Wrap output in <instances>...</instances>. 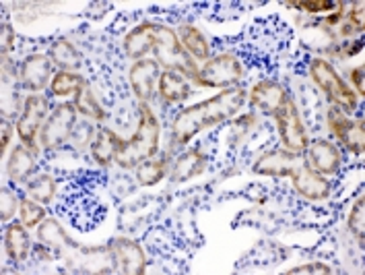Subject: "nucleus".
Instances as JSON below:
<instances>
[{
	"mask_svg": "<svg viewBox=\"0 0 365 275\" xmlns=\"http://www.w3.org/2000/svg\"><path fill=\"white\" fill-rule=\"evenodd\" d=\"M124 141L115 135L114 131H108V129H101L96 135V141L91 145V154L96 157V161L99 166H110L118 156V151L122 149Z\"/></svg>",
	"mask_w": 365,
	"mask_h": 275,
	"instance_id": "nucleus-16",
	"label": "nucleus"
},
{
	"mask_svg": "<svg viewBox=\"0 0 365 275\" xmlns=\"http://www.w3.org/2000/svg\"><path fill=\"white\" fill-rule=\"evenodd\" d=\"M349 230L364 244L365 230V196H359L353 205V211L349 214Z\"/></svg>",
	"mask_w": 365,
	"mask_h": 275,
	"instance_id": "nucleus-30",
	"label": "nucleus"
},
{
	"mask_svg": "<svg viewBox=\"0 0 365 275\" xmlns=\"http://www.w3.org/2000/svg\"><path fill=\"white\" fill-rule=\"evenodd\" d=\"M50 56H52V62H56L58 66L62 71H77L81 66V54L75 50V46L68 41V39H56L50 48Z\"/></svg>",
	"mask_w": 365,
	"mask_h": 275,
	"instance_id": "nucleus-22",
	"label": "nucleus"
},
{
	"mask_svg": "<svg viewBox=\"0 0 365 275\" xmlns=\"http://www.w3.org/2000/svg\"><path fill=\"white\" fill-rule=\"evenodd\" d=\"M244 75L242 66L233 54H221L211 59L200 71L196 83L202 87H227L237 83Z\"/></svg>",
	"mask_w": 365,
	"mask_h": 275,
	"instance_id": "nucleus-7",
	"label": "nucleus"
},
{
	"mask_svg": "<svg viewBox=\"0 0 365 275\" xmlns=\"http://www.w3.org/2000/svg\"><path fill=\"white\" fill-rule=\"evenodd\" d=\"M289 176L293 178L295 191L302 196L309 199V201H324L332 193V184L322 174L312 170L308 161H304V159L297 161V166L291 170Z\"/></svg>",
	"mask_w": 365,
	"mask_h": 275,
	"instance_id": "nucleus-9",
	"label": "nucleus"
},
{
	"mask_svg": "<svg viewBox=\"0 0 365 275\" xmlns=\"http://www.w3.org/2000/svg\"><path fill=\"white\" fill-rule=\"evenodd\" d=\"M159 77V64L155 60H138L130 69V85L140 101L153 98L155 79Z\"/></svg>",
	"mask_w": 365,
	"mask_h": 275,
	"instance_id": "nucleus-12",
	"label": "nucleus"
},
{
	"mask_svg": "<svg viewBox=\"0 0 365 275\" xmlns=\"http://www.w3.org/2000/svg\"><path fill=\"white\" fill-rule=\"evenodd\" d=\"M159 94L165 104H180L188 98L190 87H188L186 79L178 75V71H165L159 79Z\"/></svg>",
	"mask_w": 365,
	"mask_h": 275,
	"instance_id": "nucleus-17",
	"label": "nucleus"
},
{
	"mask_svg": "<svg viewBox=\"0 0 365 275\" xmlns=\"http://www.w3.org/2000/svg\"><path fill=\"white\" fill-rule=\"evenodd\" d=\"M309 71H312V79L316 81V85L332 101H336L339 106H343L349 112H353L357 108V96L349 89L345 81L339 77V73L334 71V66L330 62L322 59H314Z\"/></svg>",
	"mask_w": 365,
	"mask_h": 275,
	"instance_id": "nucleus-4",
	"label": "nucleus"
},
{
	"mask_svg": "<svg viewBox=\"0 0 365 275\" xmlns=\"http://www.w3.org/2000/svg\"><path fill=\"white\" fill-rule=\"evenodd\" d=\"M29 236L25 232V228L19 224H11L6 228V236H4V249H6V255L11 256V261H25L29 255Z\"/></svg>",
	"mask_w": 365,
	"mask_h": 275,
	"instance_id": "nucleus-19",
	"label": "nucleus"
},
{
	"mask_svg": "<svg viewBox=\"0 0 365 275\" xmlns=\"http://www.w3.org/2000/svg\"><path fill=\"white\" fill-rule=\"evenodd\" d=\"M21 85L34 94L41 91L52 77V60L43 54H34L21 62Z\"/></svg>",
	"mask_w": 365,
	"mask_h": 275,
	"instance_id": "nucleus-11",
	"label": "nucleus"
},
{
	"mask_svg": "<svg viewBox=\"0 0 365 275\" xmlns=\"http://www.w3.org/2000/svg\"><path fill=\"white\" fill-rule=\"evenodd\" d=\"M306 274H320L328 275L332 274V269L328 265H322V263H309V265H302V267H295L287 271V275H306Z\"/></svg>",
	"mask_w": 365,
	"mask_h": 275,
	"instance_id": "nucleus-34",
	"label": "nucleus"
},
{
	"mask_svg": "<svg viewBox=\"0 0 365 275\" xmlns=\"http://www.w3.org/2000/svg\"><path fill=\"white\" fill-rule=\"evenodd\" d=\"M36 170V157H34V151H27L25 147H15L13 154L9 157V164H6V172H9V178L13 182H25L27 178L34 174Z\"/></svg>",
	"mask_w": 365,
	"mask_h": 275,
	"instance_id": "nucleus-18",
	"label": "nucleus"
},
{
	"mask_svg": "<svg viewBox=\"0 0 365 275\" xmlns=\"http://www.w3.org/2000/svg\"><path fill=\"white\" fill-rule=\"evenodd\" d=\"M124 50L130 59H140L147 52L155 50L157 60L168 66L170 71L184 73L194 81L198 79V69L194 60L186 54L182 41L161 23H143L136 29H133L124 39Z\"/></svg>",
	"mask_w": 365,
	"mask_h": 275,
	"instance_id": "nucleus-1",
	"label": "nucleus"
},
{
	"mask_svg": "<svg viewBox=\"0 0 365 275\" xmlns=\"http://www.w3.org/2000/svg\"><path fill=\"white\" fill-rule=\"evenodd\" d=\"M205 161H207V157L200 154V149H190L173 166L172 178L175 182H186L190 178L198 176L205 170Z\"/></svg>",
	"mask_w": 365,
	"mask_h": 275,
	"instance_id": "nucleus-20",
	"label": "nucleus"
},
{
	"mask_svg": "<svg viewBox=\"0 0 365 275\" xmlns=\"http://www.w3.org/2000/svg\"><path fill=\"white\" fill-rule=\"evenodd\" d=\"M285 99H287L285 89L277 83H270V81L258 83L250 94L252 106H256L258 110H262L267 114H274Z\"/></svg>",
	"mask_w": 365,
	"mask_h": 275,
	"instance_id": "nucleus-15",
	"label": "nucleus"
},
{
	"mask_svg": "<svg viewBox=\"0 0 365 275\" xmlns=\"http://www.w3.org/2000/svg\"><path fill=\"white\" fill-rule=\"evenodd\" d=\"M54 193H56V182L50 174H39V176L31 178L27 182V195H29V199L38 201V203L48 205L52 201Z\"/></svg>",
	"mask_w": 365,
	"mask_h": 275,
	"instance_id": "nucleus-24",
	"label": "nucleus"
},
{
	"mask_svg": "<svg viewBox=\"0 0 365 275\" xmlns=\"http://www.w3.org/2000/svg\"><path fill=\"white\" fill-rule=\"evenodd\" d=\"M38 240L41 244L50 246L52 251H64L68 246H75V242L68 240V236L62 230V226L58 224L56 219H46V221L39 224Z\"/></svg>",
	"mask_w": 365,
	"mask_h": 275,
	"instance_id": "nucleus-21",
	"label": "nucleus"
},
{
	"mask_svg": "<svg viewBox=\"0 0 365 275\" xmlns=\"http://www.w3.org/2000/svg\"><path fill=\"white\" fill-rule=\"evenodd\" d=\"M274 118H277V126H279L283 147L289 154H302L308 147V135H306L302 116L297 112V106L287 98L274 112Z\"/></svg>",
	"mask_w": 365,
	"mask_h": 275,
	"instance_id": "nucleus-5",
	"label": "nucleus"
},
{
	"mask_svg": "<svg viewBox=\"0 0 365 275\" xmlns=\"http://www.w3.org/2000/svg\"><path fill=\"white\" fill-rule=\"evenodd\" d=\"M180 36H182V44L192 52V56L200 60H207L209 59V44H207V39L205 36L192 27V25H182V29H180Z\"/></svg>",
	"mask_w": 365,
	"mask_h": 275,
	"instance_id": "nucleus-25",
	"label": "nucleus"
},
{
	"mask_svg": "<svg viewBox=\"0 0 365 275\" xmlns=\"http://www.w3.org/2000/svg\"><path fill=\"white\" fill-rule=\"evenodd\" d=\"M308 159L312 164V170H316L318 174H336L339 164H341V154L328 141H314L308 149Z\"/></svg>",
	"mask_w": 365,
	"mask_h": 275,
	"instance_id": "nucleus-13",
	"label": "nucleus"
},
{
	"mask_svg": "<svg viewBox=\"0 0 365 275\" xmlns=\"http://www.w3.org/2000/svg\"><path fill=\"white\" fill-rule=\"evenodd\" d=\"M4 38H2V52H9L13 48V39H15V34L11 29V25H4Z\"/></svg>",
	"mask_w": 365,
	"mask_h": 275,
	"instance_id": "nucleus-35",
	"label": "nucleus"
},
{
	"mask_svg": "<svg viewBox=\"0 0 365 275\" xmlns=\"http://www.w3.org/2000/svg\"><path fill=\"white\" fill-rule=\"evenodd\" d=\"M297 161H299L297 154L270 151V154L262 156L254 164V172L256 174H264V176H289L291 170L297 166Z\"/></svg>",
	"mask_w": 365,
	"mask_h": 275,
	"instance_id": "nucleus-14",
	"label": "nucleus"
},
{
	"mask_svg": "<svg viewBox=\"0 0 365 275\" xmlns=\"http://www.w3.org/2000/svg\"><path fill=\"white\" fill-rule=\"evenodd\" d=\"M349 122H351V120L345 116V112H341V108L332 106V108L328 110V129H330V133L336 139H343Z\"/></svg>",
	"mask_w": 365,
	"mask_h": 275,
	"instance_id": "nucleus-31",
	"label": "nucleus"
},
{
	"mask_svg": "<svg viewBox=\"0 0 365 275\" xmlns=\"http://www.w3.org/2000/svg\"><path fill=\"white\" fill-rule=\"evenodd\" d=\"M77 122V108L75 104H58V108L48 118V122L41 129V147L43 149H56L66 139L71 137V131Z\"/></svg>",
	"mask_w": 365,
	"mask_h": 275,
	"instance_id": "nucleus-6",
	"label": "nucleus"
},
{
	"mask_svg": "<svg viewBox=\"0 0 365 275\" xmlns=\"http://www.w3.org/2000/svg\"><path fill=\"white\" fill-rule=\"evenodd\" d=\"M353 83H355V89H357L359 94H365V87H364V69H361V66L353 71Z\"/></svg>",
	"mask_w": 365,
	"mask_h": 275,
	"instance_id": "nucleus-37",
	"label": "nucleus"
},
{
	"mask_svg": "<svg viewBox=\"0 0 365 275\" xmlns=\"http://www.w3.org/2000/svg\"><path fill=\"white\" fill-rule=\"evenodd\" d=\"M85 85V79L71 73V71H62L56 73V77L52 79V94L54 96H68V94H77L78 89Z\"/></svg>",
	"mask_w": 365,
	"mask_h": 275,
	"instance_id": "nucleus-27",
	"label": "nucleus"
},
{
	"mask_svg": "<svg viewBox=\"0 0 365 275\" xmlns=\"http://www.w3.org/2000/svg\"><path fill=\"white\" fill-rule=\"evenodd\" d=\"M75 108H77L78 112L83 114V116L87 118H93V120H103V110H101V106L97 104V99L93 98V94H91V89H89V85L85 83L81 89L77 91V98H75Z\"/></svg>",
	"mask_w": 365,
	"mask_h": 275,
	"instance_id": "nucleus-26",
	"label": "nucleus"
},
{
	"mask_svg": "<svg viewBox=\"0 0 365 275\" xmlns=\"http://www.w3.org/2000/svg\"><path fill=\"white\" fill-rule=\"evenodd\" d=\"M48 112V99L41 98L38 94H31L29 98L25 99V108L21 114L19 122H17V133L19 139L23 141V145H27L34 154L38 151L36 147V135H38L39 126L46 118Z\"/></svg>",
	"mask_w": 365,
	"mask_h": 275,
	"instance_id": "nucleus-8",
	"label": "nucleus"
},
{
	"mask_svg": "<svg viewBox=\"0 0 365 275\" xmlns=\"http://www.w3.org/2000/svg\"><path fill=\"white\" fill-rule=\"evenodd\" d=\"M291 6L295 9H302V11H308V13H322V11H332L336 4L330 2V0H308V2H289Z\"/></svg>",
	"mask_w": 365,
	"mask_h": 275,
	"instance_id": "nucleus-33",
	"label": "nucleus"
},
{
	"mask_svg": "<svg viewBox=\"0 0 365 275\" xmlns=\"http://www.w3.org/2000/svg\"><path fill=\"white\" fill-rule=\"evenodd\" d=\"M246 91L235 87V89H225L215 98L198 101L194 106L184 108L175 120H173V139L175 143L184 145L188 143L194 135H198L200 131H207L215 124L225 122L227 118L235 116L240 112V108L244 106Z\"/></svg>",
	"mask_w": 365,
	"mask_h": 275,
	"instance_id": "nucleus-2",
	"label": "nucleus"
},
{
	"mask_svg": "<svg viewBox=\"0 0 365 275\" xmlns=\"http://www.w3.org/2000/svg\"><path fill=\"white\" fill-rule=\"evenodd\" d=\"M157 147H159V122L155 118L151 106H147V101H143L138 131L130 141H124L122 149L115 156V161L122 168H135L138 164L151 159L157 154Z\"/></svg>",
	"mask_w": 365,
	"mask_h": 275,
	"instance_id": "nucleus-3",
	"label": "nucleus"
},
{
	"mask_svg": "<svg viewBox=\"0 0 365 275\" xmlns=\"http://www.w3.org/2000/svg\"><path fill=\"white\" fill-rule=\"evenodd\" d=\"M168 172V157H159V159H147L143 164H138L136 168V180L143 186H153L159 180H163Z\"/></svg>",
	"mask_w": 365,
	"mask_h": 275,
	"instance_id": "nucleus-23",
	"label": "nucleus"
},
{
	"mask_svg": "<svg viewBox=\"0 0 365 275\" xmlns=\"http://www.w3.org/2000/svg\"><path fill=\"white\" fill-rule=\"evenodd\" d=\"M341 141L345 143L346 147H349L355 156H361V151H364L365 147L364 120H351Z\"/></svg>",
	"mask_w": 365,
	"mask_h": 275,
	"instance_id": "nucleus-28",
	"label": "nucleus"
},
{
	"mask_svg": "<svg viewBox=\"0 0 365 275\" xmlns=\"http://www.w3.org/2000/svg\"><path fill=\"white\" fill-rule=\"evenodd\" d=\"M112 261L118 274L140 275L145 274V255L143 249L130 238H115L112 244Z\"/></svg>",
	"mask_w": 365,
	"mask_h": 275,
	"instance_id": "nucleus-10",
	"label": "nucleus"
},
{
	"mask_svg": "<svg viewBox=\"0 0 365 275\" xmlns=\"http://www.w3.org/2000/svg\"><path fill=\"white\" fill-rule=\"evenodd\" d=\"M11 141V124L9 122H2V133H0V154H4L6 145Z\"/></svg>",
	"mask_w": 365,
	"mask_h": 275,
	"instance_id": "nucleus-36",
	"label": "nucleus"
},
{
	"mask_svg": "<svg viewBox=\"0 0 365 275\" xmlns=\"http://www.w3.org/2000/svg\"><path fill=\"white\" fill-rule=\"evenodd\" d=\"M17 205H19V201H17L15 193L11 189H2V193H0V217H2V221H9L15 216Z\"/></svg>",
	"mask_w": 365,
	"mask_h": 275,
	"instance_id": "nucleus-32",
	"label": "nucleus"
},
{
	"mask_svg": "<svg viewBox=\"0 0 365 275\" xmlns=\"http://www.w3.org/2000/svg\"><path fill=\"white\" fill-rule=\"evenodd\" d=\"M19 214L21 224H23L25 228H36L38 224H41V219L46 216L43 207L38 205V201H34V199H23V201H21Z\"/></svg>",
	"mask_w": 365,
	"mask_h": 275,
	"instance_id": "nucleus-29",
	"label": "nucleus"
}]
</instances>
